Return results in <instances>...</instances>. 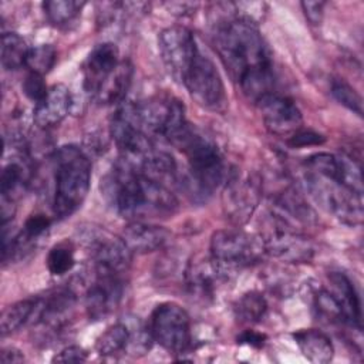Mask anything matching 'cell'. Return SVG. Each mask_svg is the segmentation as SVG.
<instances>
[{
	"instance_id": "1",
	"label": "cell",
	"mask_w": 364,
	"mask_h": 364,
	"mask_svg": "<svg viewBox=\"0 0 364 364\" xmlns=\"http://www.w3.org/2000/svg\"><path fill=\"white\" fill-rule=\"evenodd\" d=\"M213 43L230 77L243 94L256 102L273 92L274 73L272 53L256 26L228 17L216 23Z\"/></svg>"
},
{
	"instance_id": "2",
	"label": "cell",
	"mask_w": 364,
	"mask_h": 364,
	"mask_svg": "<svg viewBox=\"0 0 364 364\" xmlns=\"http://www.w3.org/2000/svg\"><path fill=\"white\" fill-rule=\"evenodd\" d=\"M105 185L115 209L125 218L172 215L178 206L169 186L145 178L122 156L114 165Z\"/></svg>"
},
{
	"instance_id": "3",
	"label": "cell",
	"mask_w": 364,
	"mask_h": 364,
	"mask_svg": "<svg viewBox=\"0 0 364 364\" xmlns=\"http://www.w3.org/2000/svg\"><path fill=\"white\" fill-rule=\"evenodd\" d=\"M54 198L53 210L57 218L71 216L85 200L91 164L88 156L75 145H64L54 152Z\"/></svg>"
},
{
	"instance_id": "4",
	"label": "cell",
	"mask_w": 364,
	"mask_h": 364,
	"mask_svg": "<svg viewBox=\"0 0 364 364\" xmlns=\"http://www.w3.org/2000/svg\"><path fill=\"white\" fill-rule=\"evenodd\" d=\"M188 161L189 188L192 192L208 196L225 178L223 158L218 146L203 134L189 127L186 134L176 144Z\"/></svg>"
},
{
	"instance_id": "5",
	"label": "cell",
	"mask_w": 364,
	"mask_h": 364,
	"mask_svg": "<svg viewBox=\"0 0 364 364\" xmlns=\"http://www.w3.org/2000/svg\"><path fill=\"white\" fill-rule=\"evenodd\" d=\"M260 239L264 252L287 263H306L314 255L311 242L291 222L277 213L266 219Z\"/></svg>"
},
{
	"instance_id": "6",
	"label": "cell",
	"mask_w": 364,
	"mask_h": 364,
	"mask_svg": "<svg viewBox=\"0 0 364 364\" xmlns=\"http://www.w3.org/2000/svg\"><path fill=\"white\" fill-rule=\"evenodd\" d=\"M138 107L146 134L159 135L173 145L179 142L191 127L185 117L183 104L169 94H156L144 104H138Z\"/></svg>"
},
{
	"instance_id": "7",
	"label": "cell",
	"mask_w": 364,
	"mask_h": 364,
	"mask_svg": "<svg viewBox=\"0 0 364 364\" xmlns=\"http://www.w3.org/2000/svg\"><path fill=\"white\" fill-rule=\"evenodd\" d=\"M264 253L260 236L239 229L216 230L210 237V256L228 273L260 262Z\"/></svg>"
},
{
	"instance_id": "8",
	"label": "cell",
	"mask_w": 364,
	"mask_h": 364,
	"mask_svg": "<svg viewBox=\"0 0 364 364\" xmlns=\"http://www.w3.org/2000/svg\"><path fill=\"white\" fill-rule=\"evenodd\" d=\"M109 129L121 156L134 164L154 148L142 127L139 107L132 101H122L118 104L111 118Z\"/></svg>"
},
{
	"instance_id": "9",
	"label": "cell",
	"mask_w": 364,
	"mask_h": 364,
	"mask_svg": "<svg viewBox=\"0 0 364 364\" xmlns=\"http://www.w3.org/2000/svg\"><path fill=\"white\" fill-rule=\"evenodd\" d=\"M306 186L316 200L346 225H358L363 220V196L341 183L306 171Z\"/></svg>"
},
{
	"instance_id": "10",
	"label": "cell",
	"mask_w": 364,
	"mask_h": 364,
	"mask_svg": "<svg viewBox=\"0 0 364 364\" xmlns=\"http://www.w3.org/2000/svg\"><path fill=\"white\" fill-rule=\"evenodd\" d=\"M192 100L200 107L219 111L225 107L226 94L222 77L213 61L199 50L181 81Z\"/></svg>"
},
{
	"instance_id": "11",
	"label": "cell",
	"mask_w": 364,
	"mask_h": 364,
	"mask_svg": "<svg viewBox=\"0 0 364 364\" xmlns=\"http://www.w3.org/2000/svg\"><path fill=\"white\" fill-rule=\"evenodd\" d=\"M149 328L155 341L169 353L185 351L192 340L191 318L176 303H161L152 314Z\"/></svg>"
},
{
	"instance_id": "12",
	"label": "cell",
	"mask_w": 364,
	"mask_h": 364,
	"mask_svg": "<svg viewBox=\"0 0 364 364\" xmlns=\"http://www.w3.org/2000/svg\"><path fill=\"white\" fill-rule=\"evenodd\" d=\"M262 182L259 176L233 172L228 178L222 193V208L233 225H245L259 206Z\"/></svg>"
},
{
	"instance_id": "13",
	"label": "cell",
	"mask_w": 364,
	"mask_h": 364,
	"mask_svg": "<svg viewBox=\"0 0 364 364\" xmlns=\"http://www.w3.org/2000/svg\"><path fill=\"white\" fill-rule=\"evenodd\" d=\"M158 44L166 70L181 82L199 53L193 33L183 26H172L161 31Z\"/></svg>"
},
{
	"instance_id": "14",
	"label": "cell",
	"mask_w": 364,
	"mask_h": 364,
	"mask_svg": "<svg viewBox=\"0 0 364 364\" xmlns=\"http://www.w3.org/2000/svg\"><path fill=\"white\" fill-rule=\"evenodd\" d=\"M92 267L95 274L125 276L131 264V252L121 237L107 233H94L88 237Z\"/></svg>"
},
{
	"instance_id": "15",
	"label": "cell",
	"mask_w": 364,
	"mask_h": 364,
	"mask_svg": "<svg viewBox=\"0 0 364 364\" xmlns=\"http://www.w3.org/2000/svg\"><path fill=\"white\" fill-rule=\"evenodd\" d=\"M266 128L277 135L294 134L300 129L303 117L297 105L286 95L269 92L255 102Z\"/></svg>"
},
{
	"instance_id": "16",
	"label": "cell",
	"mask_w": 364,
	"mask_h": 364,
	"mask_svg": "<svg viewBox=\"0 0 364 364\" xmlns=\"http://www.w3.org/2000/svg\"><path fill=\"white\" fill-rule=\"evenodd\" d=\"M183 277L189 294L208 301L213 299L219 284L228 277V272L212 256H195L188 262Z\"/></svg>"
},
{
	"instance_id": "17",
	"label": "cell",
	"mask_w": 364,
	"mask_h": 364,
	"mask_svg": "<svg viewBox=\"0 0 364 364\" xmlns=\"http://www.w3.org/2000/svg\"><path fill=\"white\" fill-rule=\"evenodd\" d=\"M124 277L112 274H95L85 291V310L90 318L101 320L114 311L124 294Z\"/></svg>"
},
{
	"instance_id": "18",
	"label": "cell",
	"mask_w": 364,
	"mask_h": 364,
	"mask_svg": "<svg viewBox=\"0 0 364 364\" xmlns=\"http://www.w3.org/2000/svg\"><path fill=\"white\" fill-rule=\"evenodd\" d=\"M119 51L114 43L97 44L82 64V87L94 98L101 85L119 64Z\"/></svg>"
},
{
	"instance_id": "19",
	"label": "cell",
	"mask_w": 364,
	"mask_h": 364,
	"mask_svg": "<svg viewBox=\"0 0 364 364\" xmlns=\"http://www.w3.org/2000/svg\"><path fill=\"white\" fill-rule=\"evenodd\" d=\"M71 107V94L63 84L48 88L46 97L36 104L33 118L38 128H50L60 124Z\"/></svg>"
},
{
	"instance_id": "20",
	"label": "cell",
	"mask_w": 364,
	"mask_h": 364,
	"mask_svg": "<svg viewBox=\"0 0 364 364\" xmlns=\"http://www.w3.org/2000/svg\"><path fill=\"white\" fill-rule=\"evenodd\" d=\"M121 239L131 253L145 255L164 247L169 240V232L156 225L132 222L122 230Z\"/></svg>"
},
{
	"instance_id": "21",
	"label": "cell",
	"mask_w": 364,
	"mask_h": 364,
	"mask_svg": "<svg viewBox=\"0 0 364 364\" xmlns=\"http://www.w3.org/2000/svg\"><path fill=\"white\" fill-rule=\"evenodd\" d=\"M330 283V291L338 300L347 318V324L357 330H361V304L354 284L343 273H331Z\"/></svg>"
},
{
	"instance_id": "22",
	"label": "cell",
	"mask_w": 364,
	"mask_h": 364,
	"mask_svg": "<svg viewBox=\"0 0 364 364\" xmlns=\"http://www.w3.org/2000/svg\"><path fill=\"white\" fill-rule=\"evenodd\" d=\"M293 338L303 353V355L316 364L328 363L333 358L334 347L326 333L317 328L299 330L293 334Z\"/></svg>"
},
{
	"instance_id": "23",
	"label": "cell",
	"mask_w": 364,
	"mask_h": 364,
	"mask_svg": "<svg viewBox=\"0 0 364 364\" xmlns=\"http://www.w3.org/2000/svg\"><path fill=\"white\" fill-rule=\"evenodd\" d=\"M134 67L128 60H121L114 73L101 85L94 100L100 104H121L132 82Z\"/></svg>"
},
{
	"instance_id": "24",
	"label": "cell",
	"mask_w": 364,
	"mask_h": 364,
	"mask_svg": "<svg viewBox=\"0 0 364 364\" xmlns=\"http://www.w3.org/2000/svg\"><path fill=\"white\" fill-rule=\"evenodd\" d=\"M38 297H28L9 306L0 317V333L1 336L11 334L30 321L34 316Z\"/></svg>"
},
{
	"instance_id": "25",
	"label": "cell",
	"mask_w": 364,
	"mask_h": 364,
	"mask_svg": "<svg viewBox=\"0 0 364 364\" xmlns=\"http://www.w3.org/2000/svg\"><path fill=\"white\" fill-rule=\"evenodd\" d=\"M129 343V330L124 321L109 326L95 343V350L100 355L114 357L127 353Z\"/></svg>"
},
{
	"instance_id": "26",
	"label": "cell",
	"mask_w": 364,
	"mask_h": 364,
	"mask_svg": "<svg viewBox=\"0 0 364 364\" xmlns=\"http://www.w3.org/2000/svg\"><path fill=\"white\" fill-rule=\"evenodd\" d=\"M30 47L17 33H3L1 36V64L6 70L14 71L26 65Z\"/></svg>"
},
{
	"instance_id": "27",
	"label": "cell",
	"mask_w": 364,
	"mask_h": 364,
	"mask_svg": "<svg viewBox=\"0 0 364 364\" xmlns=\"http://www.w3.org/2000/svg\"><path fill=\"white\" fill-rule=\"evenodd\" d=\"M235 316L243 324H255L267 311L266 299L259 291L245 293L235 304Z\"/></svg>"
},
{
	"instance_id": "28",
	"label": "cell",
	"mask_w": 364,
	"mask_h": 364,
	"mask_svg": "<svg viewBox=\"0 0 364 364\" xmlns=\"http://www.w3.org/2000/svg\"><path fill=\"white\" fill-rule=\"evenodd\" d=\"M27 179L28 171L24 162L11 161L7 165H4L0 175L1 199L14 200V193H17V191L23 188L24 183H27Z\"/></svg>"
},
{
	"instance_id": "29",
	"label": "cell",
	"mask_w": 364,
	"mask_h": 364,
	"mask_svg": "<svg viewBox=\"0 0 364 364\" xmlns=\"http://www.w3.org/2000/svg\"><path fill=\"white\" fill-rule=\"evenodd\" d=\"M47 20L54 26H65L71 23L85 6V1L77 0H51L43 4Z\"/></svg>"
},
{
	"instance_id": "30",
	"label": "cell",
	"mask_w": 364,
	"mask_h": 364,
	"mask_svg": "<svg viewBox=\"0 0 364 364\" xmlns=\"http://www.w3.org/2000/svg\"><path fill=\"white\" fill-rule=\"evenodd\" d=\"M124 323L129 330V343L127 353L134 357L144 355L145 353H148L154 341L151 328L145 326V323L138 317H128Z\"/></svg>"
},
{
	"instance_id": "31",
	"label": "cell",
	"mask_w": 364,
	"mask_h": 364,
	"mask_svg": "<svg viewBox=\"0 0 364 364\" xmlns=\"http://www.w3.org/2000/svg\"><path fill=\"white\" fill-rule=\"evenodd\" d=\"M314 309L318 318L328 324H347L344 311L330 290L321 289L314 294Z\"/></svg>"
},
{
	"instance_id": "32",
	"label": "cell",
	"mask_w": 364,
	"mask_h": 364,
	"mask_svg": "<svg viewBox=\"0 0 364 364\" xmlns=\"http://www.w3.org/2000/svg\"><path fill=\"white\" fill-rule=\"evenodd\" d=\"M75 264L74 247L70 242H60L54 245L47 256V267L51 274L63 276L68 273Z\"/></svg>"
},
{
	"instance_id": "33",
	"label": "cell",
	"mask_w": 364,
	"mask_h": 364,
	"mask_svg": "<svg viewBox=\"0 0 364 364\" xmlns=\"http://www.w3.org/2000/svg\"><path fill=\"white\" fill-rule=\"evenodd\" d=\"M57 61V51L50 44H40L37 47L30 48L26 67L30 68V73H36L40 75L47 74Z\"/></svg>"
},
{
	"instance_id": "34",
	"label": "cell",
	"mask_w": 364,
	"mask_h": 364,
	"mask_svg": "<svg viewBox=\"0 0 364 364\" xmlns=\"http://www.w3.org/2000/svg\"><path fill=\"white\" fill-rule=\"evenodd\" d=\"M331 94L347 109L357 115L363 114V101L360 94L344 80L336 78L331 81Z\"/></svg>"
},
{
	"instance_id": "35",
	"label": "cell",
	"mask_w": 364,
	"mask_h": 364,
	"mask_svg": "<svg viewBox=\"0 0 364 364\" xmlns=\"http://www.w3.org/2000/svg\"><path fill=\"white\" fill-rule=\"evenodd\" d=\"M21 87H23V92L26 94V97L28 100L34 101L36 104L40 102L48 91L43 75L36 74V73H28L27 77L24 78Z\"/></svg>"
},
{
	"instance_id": "36",
	"label": "cell",
	"mask_w": 364,
	"mask_h": 364,
	"mask_svg": "<svg viewBox=\"0 0 364 364\" xmlns=\"http://www.w3.org/2000/svg\"><path fill=\"white\" fill-rule=\"evenodd\" d=\"M324 136L314 132V131H306L299 129L294 134H291L289 144L294 148H303V146H311V145H320L324 142Z\"/></svg>"
},
{
	"instance_id": "37",
	"label": "cell",
	"mask_w": 364,
	"mask_h": 364,
	"mask_svg": "<svg viewBox=\"0 0 364 364\" xmlns=\"http://www.w3.org/2000/svg\"><path fill=\"white\" fill-rule=\"evenodd\" d=\"M87 360V351L80 346H68L53 357V363H82Z\"/></svg>"
},
{
	"instance_id": "38",
	"label": "cell",
	"mask_w": 364,
	"mask_h": 364,
	"mask_svg": "<svg viewBox=\"0 0 364 364\" xmlns=\"http://www.w3.org/2000/svg\"><path fill=\"white\" fill-rule=\"evenodd\" d=\"M300 4H301L306 18L311 24L317 26L321 23V18L324 14V7H326L324 1H301Z\"/></svg>"
},
{
	"instance_id": "39",
	"label": "cell",
	"mask_w": 364,
	"mask_h": 364,
	"mask_svg": "<svg viewBox=\"0 0 364 364\" xmlns=\"http://www.w3.org/2000/svg\"><path fill=\"white\" fill-rule=\"evenodd\" d=\"M264 340H266V336L262 334V333H256L253 330H245L239 337H237V343L240 344H247V346H252V347H262L264 344Z\"/></svg>"
},
{
	"instance_id": "40",
	"label": "cell",
	"mask_w": 364,
	"mask_h": 364,
	"mask_svg": "<svg viewBox=\"0 0 364 364\" xmlns=\"http://www.w3.org/2000/svg\"><path fill=\"white\" fill-rule=\"evenodd\" d=\"M0 361L3 364H14V363H23L24 361V355L20 350L14 348V347H7L3 348L0 353Z\"/></svg>"
}]
</instances>
